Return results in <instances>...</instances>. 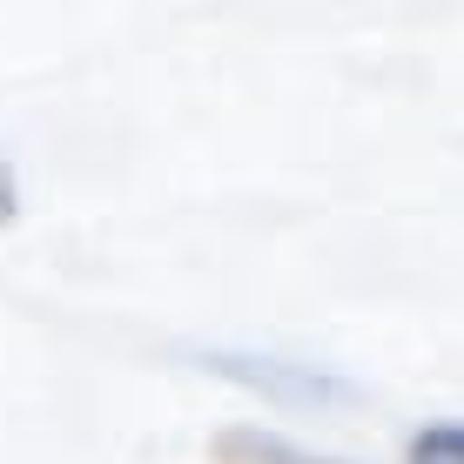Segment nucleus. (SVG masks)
<instances>
[{
	"label": "nucleus",
	"mask_w": 464,
	"mask_h": 464,
	"mask_svg": "<svg viewBox=\"0 0 464 464\" xmlns=\"http://www.w3.org/2000/svg\"><path fill=\"white\" fill-rule=\"evenodd\" d=\"M411 464H464V430L458 418H438V424H424L418 438H411Z\"/></svg>",
	"instance_id": "7ed1b4c3"
},
{
	"label": "nucleus",
	"mask_w": 464,
	"mask_h": 464,
	"mask_svg": "<svg viewBox=\"0 0 464 464\" xmlns=\"http://www.w3.org/2000/svg\"><path fill=\"white\" fill-rule=\"evenodd\" d=\"M202 371L243 383V391H256L276 411H357L363 404V383H350L337 371H316V363L249 357V350H202Z\"/></svg>",
	"instance_id": "f257e3e1"
},
{
	"label": "nucleus",
	"mask_w": 464,
	"mask_h": 464,
	"mask_svg": "<svg viewBox=\"0 0 464 464\" xmlns=\"http://www.w3.org/2000/svg\"><path fill=\"white\" fill-rule=\"evenodd\" d=\"M209 458L216 464H350V458H324L310 444L283 438V430H263V424H229L209 438Z\"/></svg>",
	"instance_id": "f03ea898"
},
{
	"label": "nucleus",
	"mask_w": 464,
	"mask_h": 464,
	"mask_svg": "<svg viewBox=\"0 0 464 464\" xmlns=\"http://www.w3.org/2000/svg\"><path fill=\"white\" fill-rule=\"evenodd\" d=\"M14 216H21V182H14V162L0 155V229H7Z\"/></svg>",
	"instance_id": "20e7f679"
}]
</instances>
